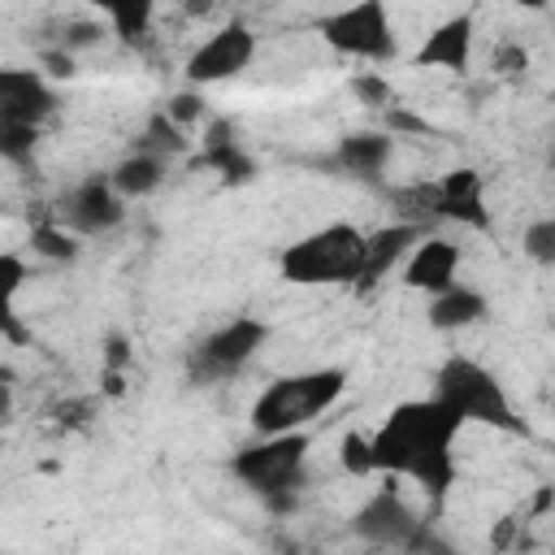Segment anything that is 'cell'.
<instances>
[{"label":"cell","mask_w":555,"mask_h":555,"mask_svg":"<svg viewBox=\"0 0 555 555\" xmlns=\"http://www.w3.org/2000/svg\"><path fill=\"white\" fill-rule=\"evenodd\" d=\"M460 429H464V421L447 403H438L434 395L429 399H408L382 421L377 434H369L373 468L390 473V477H412L434 499V507H442V499L455 486L451 442H455Z\"/></svg>","instance_id":"1"},{"label":"cell","mask_w":555,"mask_h":555,"mask_svg":"<svg viewBox=\"0 0 555 555\" xmlns=\"http://www.w3.org/2000/svg\"><path fill=\"white\" fill-rule=\"evenodd\" d=\"M364 243L351 221L321 225L278 251V273L291 286H351L364 278Z\"/></svg>","instance_id":"2"},{"label":"cell","mask_w":555,"mask_h":555,"mask_svg":"<svg viewBox=\"0 0 555 555\" xmlns=\"http://www.w3.org/2000/svg\"><path fill=\"white\" fill-rule=\"evenodd\" d=\"M347 390V373L343 369H308V373H291L269 382L256 403H251V429L260 438H278V434H304L308 421H317L321 412H330Z\"/></svg>","instance_id":"3"},{"label":"cell","mask_w":555,"mask_h":555,"mask_svg":"<svg viewBox=\"0 0 555 555\" xmlns=\"http://www.w3.org/2000/svg\"><path fill=\"white\" fill-rule=\"evenodd\" d=\"M434 399L447 403L464 425H490L503 434H525V421L512 412L503 382L468 356L442 360V369L434 373Z\"/></svg>","instance_id":"4"},{"label":"cell","mask_w":555,"mask_h":555,"mask_svg":"<svg viewBox=\"0 0 555 555\" xmlns=\"http://www.w3.org/2000/svg\"><path fill=\"white\" fill-rule=\"evenodd\" d=\"M304 460H308V434H278L238 447L230 455V473L269 507H291V490L304 477Z\"/></svg>","instance_id":"5"},{"label":"cell","mask_w":555,"mask_h":555,"mask_svg":"<svg viewBox=\"0 0 555 555\" xmlns=\"http://www.w3.org/2000/svg\"><path fill=\"white\" fill-rule=\"evenodd\" d=\"M317 30L334 52L369 61V65H386L395 56V26H390V13L382 0H360V4L334 9L317 22Z\"/></svg>","instance_id":"6"},{"label":"cell","mask_w":555,"mask_h":555,"mask_svg":"<svg viewBox=\"0 0 555 555\" xmlns=\"http://www.w3.org/2000/svg\"><path fill=\"white\" fill-rule=\"evenodd\" d=\"M269 338V325L256 321V317H234L225 325H217L208 338L195 343L186 369H191V382H217V377H230L238 373Z\"/></svg>","instance_id":"7"},{"label":"cell","mask_w":555,"mask_h":555,"mask_svg":"<svg viewBox=\"0 0 555 555\" xmlns=\"http://www.w3.org/2000/svg\"><path fill=\"white\" fill-rule=\"evenodd\" d=\"M256 61V35L243 26V22H225L221 30H212L186 61V82L199 91V87H212V82H225L234 74H243L247 65Z\"/></svg>","instance_id":"8"},{"label":"cell","mask_w":555,"mask_h":555,"mask_svg":"<svg viewBox=\"0 0 555 555\" xmlns=\"http://www.w3.org/2000/svg\"><path fill=\"white\" fill-rule=\"evenodd\" d=\"M121 217H126V199L117 195V186H113L108 173L82 178V182L65 195V208H61L65 230H69V234H82V238L121 225Z\"/></svg>","instance_id":"9"},{"label":"cell","mask_w":555,"mask_h":555,"mask_svg":"<svg viewBox=\"0 0 555 555\" xmlns=\"http://www.w3.org/2000/svg\"><path fill=\"white\" fill-rule=\"evenodd\" d=\"M390 156H395V134H386V130H356V134H343L334 143V152L325 160H317V165L338 173V178L373 182V178H382Z\"/></svg>","instance_id":"10"},{"label":"cell","mask_w":555,"mask_h":555,"mask_svg":"<svg viewBox=\"0 0 555 555\" xmlns=\"http://www.w3.org/2000/svg\"><path fill=\"white\" fill-rule=\"evenodd\" d=\"M56 108V91L39 69H0V121L39 126Z\"/></svg>","instance_id":"11"},{"label":"cell","mask_w":555,"mask_h":555,"mask_svg":"<svg viewBox=\"0 0 555 555\" xmlns=\"http://www.w3.org/2000/svg\"><path fill=\"white\" fill-rule=\"evenodd\" d=\"M460 260H464L460 243H451V238H442V234H429V238H421L416 251L408 256V264H403V282H408L412 291H425V295L434 299V295H442V291L455 286V278H460Z\"/></svg>","instance_id":"12"},{"label":"cell","mask_w":555,"mask_h":555,"mask_svg":"<svg viewBox=\"0 0 555 555\" xmlns=\"http://www.w3.org/2000/svg\"><path fill=\"white\" fill-rule=\"evenodd\" d=\"M416 516L408 512V503L395 494V490H382L373 494L356 516H351V533L364 538L369 546H403L412 533H416Z\"/></svg>","instance_id":"13"},{"label":"cell","mask_w":555,"mask_h":555,"mask_svg":"<svg viewBox=\"0 0 555 555\" xmlns=\"http://www.w3.org/2000/svg\"><path fill=\"white\" fill-rule=\"evenodd\" d=\"M421 69H447V74H464L473 61V13H451L447 22H438L425 43L412 56Z\"/></svg>","instance_id":"14"},{"label":"cell","mask_w":555,"mask_h":555,"mask_svg":"<svg viewBox=\"0 0 555 555\" xmlns=\"http://www.w3.org/2000/svg\"><path fill=\"white\" fill-rule=\"evenodd\" d=\"M438 217L460 221L468 230H490V212L481 204V173L477 169H451L438 178Z\"/></svg>","instance_id":"15"},{"label":"cell","mask_w":555,"mask_h":555,"mask_svg":"<svg viewBox=\"0 0 555 555\" xmlns=\"http://www.w3.org/2000/svg\"><path fill=\"white\" fill-rule=\"evenodd\" d=\"M416 243H421V225H412V221H395V225L373 230L364 243V278L360 282H377L382 273H390L395 260L416 251Z\"/></svg>","instance_id":"16"},{"label":"cell","mask_w":555,"mask_h":555,"mask_svg":"<svg viewBox=\"0 0 555 555\" xmlns=\"http://www.w3.org/2000/svg\"><path fill=\"white\" fill-rule=\"evenodd\" d=\"M481 317H486V295L473 291V286H464V282H455L451 291H442V295L429 299V325L442 330V334L464 330V325H473Z\"/></svg>","instance_id":"17"},{"label":"cell","mask_w":555,"mask_h":555,"mask_svg":"<svg viewBox=\"0 0 555 555\" xmlns=\"http://www.w3.org/2000/svg\"><path fill=\"white\" fill-rule=\"evenodd\" d=\"M108 178H113L121 199H143L165 182V160L152 156V152H130L108 169Z\"/></svg>","instance_id":"18"},{"label":"cell","mask_w":555,"mask_h":555,"mask_svg":"<svg viewBox=\"0 0 555 555\" xmlns=\"http://www.w3.org/2000/svg\"><path fill=\"white\" fill-rule=\"evenodd\" d=\"M152 4L147 0H121V4H104V17H108V26H113V35L121 39V43H139L143 35H147V26H152Z\"/></svg>","instance_id":"19"},{"label":"cell","mask_w":555,"mask_h":555,"mask_svg":"<svg viewBox=\"0 0 555 555\" xmlns=\"http://www.w3.org/2000/svg\"><path fill=\"white\" fill-rule=\"evenodd\" d=\"M199 165H208V169L221 173L225 182H251V178H256V160H251L234 139H230V143H212V147H204Z\"/></svg>","instance_id":"20"},{"label":"cell","mask_w":555,"mask_h":555,"mask_svg":"<svg viewBox=\"0 0 555 555\" xmlns=\"http://www.w3.org/2000/svg\"><path fill=\"white\" fill-rule=\"evenodd\" d=\"M134 152H152V156H178V152H186V139H182V126H173L165 113H156V117H147V126H143V134H139V147Z\"/></svg>","instance_id":"21"},{"label":"cell","mask_w":555,"mask_h":555,"mask_svg":"<svg viewBox=\"0 0 555 555\" xmlns=\"http://www.w3.org/2000/svg\"><path fill=\"white\" fill-rule=\"evenodd\" d=\"M30 247H35L43 260L69 264V260L78 256V234H69L65 225H52V221H43V225H35V230H30Z\"/></svg>","instance_id":"22"},{"label":"cell","mask_w":555,"mask_h":555,"mask_svg":"<svg viewBox=\"0 0 555 555\" xmlns=\"http://www.w3.org/2000/svg\"><path fill=\"white\" fill-rule=\"evenodd\" d=\"M338 460H343V468H347L351 477H369V473H377V468H373V442H369V434H360V429H347V434H343V442H338Z\"/></svg>","instance_id":"23"},{"label":"cell","mask_w":555,"mask_h":555,"mask_svg":"<svg viewBox=\"0 0 555 555\" xmlns=\"http://www.w3.org/2000/svg\"><path fill=\"white\" fill-rule=\"evenodd\" d=\"M520 247H525L529 260H538V264H555V217H538V221H529Z\"/></svg>","instance_id":"24"},{"label":"cell","mask_w":555,"mask_h":555,"mask_svg":"<svg viewBox=\"0 0 555 555\" xmlns=\"http://www.w3.org/2000/svg\"><path fill=\"white\" fill-rule=\"evenodd\" d=\"M351 95L369 108H382V113L395 108V87L382 78V69L377 74H351Z\"/></svg>","instance_id":"25"},{"label":"cell","mask_w":555,"mask_h":555,"mask_svg":"<svg viewBox=\"0 0 555 555\" xmlns=\"http://www.w3.org/2000/svg\"><path fill=\"white\" fill-rule=\"evenodd\" d=\"M100 39H104V26H100V22H91V17H74V22H65V26H61V39H56V43H48V48L82 52V48H95Z\"/></svg>","instance_id":"26"},{"label":"cell","mask_w":555,"mask_h":555,"mask_svg":"<svg viewBox=\"0 0 555 555\" xmlns=\"http://www.w3.org/2000/svg\"><path fill=\"white\" fill-rule=\"evenodd\" d=\"M0 156L13 160V165H26L35 156V126L0 121Z\"/></svg>","instance_id":"27"},{"label":"cell","mask_w":555,"mask_h":555,"mask_svg":"<svg viewBox=\"0 0 555 555\" xmlns=\"http://www.w3.org/2000/svg\"><path fill=\"white\" fill-rule=\"evenodd\" d=\"M403 551L408 555H460L455 551V542H447L438 529H429V525H416V533L403 542Z\"/></svg>","instance_id":"28"},{"label":"cell","mask_w":555,"mask_h":555,"mask_svg":"<svg viewBox=\"0 0 555 555\" xmlns=\"http://www.w3.org/2000/svg\"><path fill=\"white\" fill-rule=\"evenodd\" d=\"M490 65H494L499 78H520V74L529 69V52H525L516 39H507V43L494 48V61H490Z\"/></svg>","instance_id":"29"},{"label":"cell","mask_w":555,"mask_h":555,"mask_svg":"<svg viewBox=\"0 0 555 555\" xmlns=\"http://www.w3.org/2000/svg\"><path fill=\"white\" fill-rule=\"evenodd\" d=\"M165 117L173 121V126H191V121H199L204 117V100H199V91L191 87V91H178L169 104H165Z\"/></svg>","instance_id":"30"},{"label":"cell","mask_w":555,"mask_h":555,"mask_svg":"<svg viewBox=\"0 0 555 555\" xmlns=\"http://www.w3.org/2000/svg\"><path fill=\"white\" fill-rule=\"evenodd\" d=\"M39 74L43 78H74L78 74V61H74V52H61V48H43L39 52Z\"/></svg>","instance_id":"31"},{"label":"cell","mask_w":555,"mask_h":555,"mask_svg":"<svg viewBox=\"0 0 555 555\" xmlns=\"http://www.w3.org/2000/svg\"><path fill=\"white\" fill-rule=\"evenodd\" d=\"M382 117H386V134H395V130H403V134H429V130H434L425 117H416V113H408V108H399V104L386 108Z\"/></svg>","instance_id":"32"},{"label":"cell","mask_w":555,"mask_h":555,"mask_svg":"<svg viewBox=\"0 0 555 555\" xmlns=\"http://www.w3.org/2000/svg\"><path fill=\"white\" fill-rule=\"evenodd\" d=\"M0 278H4V299H13L17 286H22V278H26V264H22L17 251H4L0 256Z\"/></svg>","instance_id":"33"},{"label":"cell","mask_w":555,"mask_h":555,"mask_svg":"<svg viewBox=\"0 0 555 555\" xmlns=\"http://www.w3.org/2000/svg\"><path fill=\"white\" fill-rule=\"evenodd\" d=\"M126 360H130V347H126V338H121V334H108V343H104V364L117 373Z\"/></svg>","instance_id":"34"},{"label":"cell","mask_w":555,"mask_h":555,"mask_svg":"<svg viewBox=\"0 0 555 555\" xmlns=\"http://www.w3.org/2000/svg\"><path fill=\"white\" fill-rule=\"evenodd\" d=\"M551 165H555V143H551Z\"/></svg>","instance_id":"35"},{"label":"cell","mask_w":555,"mask_h":555,"mask_svg":"<svg viewBox=\"0 0 555 555\" xmlns=\"http://www.w3.org/2000/svg\"><path fill=\"white\" fill-rule=\"evenodd\" d=\"M551 408H555V399H551Z\"/></svg>","instance_id":"36"}]
</instances>
